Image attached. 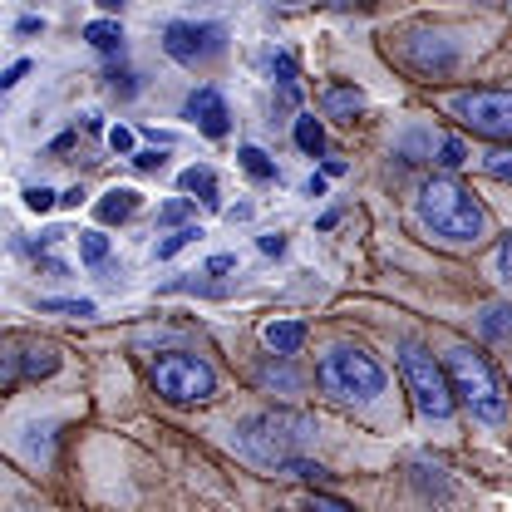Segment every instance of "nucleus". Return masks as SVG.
<instances>
[{
    "instance_id": "f257e3e1",
    "label": "nucleus",
    "mask_w": 512,
    "mask_h": 512,
    "mask_svg": "<svg viewBox=\"0 0 512 512\" xmlns=\"http://www.w3.org/2000/svg\"><path fill=\"white\" fill-rule=\"evenodd\" d=\"M414 217L448 247H478L488 237V207L453 178H429L414 197Z\"/></svg>"
},
{
    "instance_id": "f03ea898",
    "label": "nucleus",
    "mask_w": 512,
    "mask_h": 512,
    "mask_svg": "<svg viewBox=\"0 0 512 512\" xmlns=\"http://www.w3.org/2000/svg\"><path fill=\"white\" fill-rule=\"evenodd\" d=\"M444 375H448L453 399H458L473 419H483V424H503V419H508V394H503V380L493 375L488 355H478V350H468V345H453L444 355Z\"/></svg>"
},
{
    "instance_id": "7ed1b4c3",
    "label": "nucleus",
    "mask_w": 512,
    "mask_h": 512,
    "mask_svg": "<svg viewBox=\"0 0 512 512\" xmlns=\"http://www.w3.org/2000/svg\"><path fill=\"white\" fill-rule=\"evenodd\" d=\"M316 384L335 399V404H370L384 394V365L370 350L355 345H335L330 355H320Z\"/></svg>"
},
{
    "instance_id": "20e7f679",
    "label": "nucleus",
    "mask_w": 512,
    "mask_h": 512,
    "mask_svg": "<svg viewBox=\"0 0 512 512\" xmlns=\"http://www.w3.org/2000/svg\"><path fill=\"white\" fill-rule=\"evenodd\" d=\"M306 434H311V419H301V414H252L237 439L247 448V458L266 463V468H286Z\"/></svg>"
},
{
    "instance_id": "39448f33",
    "label": "nucleus",
    "mask_w": 512,
    "mask_h": 512,
    "mask_svg": "<svg viewBox=\"0 0 512 512\" xmlns=\"http://www.w3.org/2000/svg\"><path fill=\"white\" fill-rule=\"evenodd\" d=\"M153 389L168 399V404H207L217 394V375L202 355H158L153 360Z\"/></svg>"
},
{
    "instance_id": "423d86ee",
    "label": "nucleus",
    "mask_w": 512,
    "mask_h": 512,
    "mask_svg": "<svg viewBox=\"0 0 512 512\" xmlns=\"http://www.w3.org/2000/svg\"><path fill=\"white\" fill-rule=\"evenodd\" d=\"M399 375H404V384H409L419 414H429V419H448V414H453V389H448L444 365H439L424 345L409 340V345L399 350Z\"/></svg>"
},
{
    "instance_id": "0eeeda50",
    "label": "nucleus",
    "mask_w": 512,
    "mask_h": 512,
    "mask_svg": "<svg viewBox=\"0 0 512 512\" xmlns=\"http://www.w3.org/2000/svg\"><path fill=\"white\" fill-rule=\"evenodd\" d=\"M448 114L478 138H512V89H463L448 94Z\"/></svg>"
},
{
    "instance_id": "6e6552de",
    "label": "nucleus",
    "mask_w": 512,
    "mask_h": 512,
    "mask_svg": "<svg viewBox=\"0 0 512 512\" xmlns=\"http://www.w3.org/2000/svg\"><path fill=\"white\" fill-rule=\"evenodd\" d=\"M227 45V30L222 25H197V20H173L163 30V50L173 55L178 64H202L212 55H222Z\"/></svg>"
},
{
    "instance_id": "1a4fd4ad",
    "label": "nucleus",
    "mask_w": 512,
    "mask_h": 512,
    "mask_svg": "<svg viewBox=\"0 0 512 512\" xmlns=\"http://www.w3.org/2000/svg\"><path fill=\"white\" fill-rule=\"evenodd\" d=\"M188 119H192L197 128H202L207 138H222V133L232 128L227 99H222V94H217L212 84H202V89H192V94H188Z\"/></svg>"
},
{
    "instance_id": "9d476101",
    "label": "nucleus",
    "mask_w": 512,
    "mask_h": 512,
    "mask_svg": "<svg viewBox=\"0 0 512 512\" xmlns=\"http://www.w3.org/2000/svg\"><path fill=\"white\" fill-rule=\"evenodd\" d=\"M320 104H325L330 119H355V114L365 109V94H360L355 84H330V89L320 94Z\"/></svg>"
},
{
    "instance_id": "9b49d317",
    "label": "nucleus",
    "mask_w": 512,
    "mask_h": 512,
    "mask_svg": "<svg viewBox=\"0 0 512 512\" xmlns=\"http://www.w3.org/2000/svg\"><path fill=\"white\" fill-rule=\"evenodd\" d=\"M266 345H271L281 360H291V355L306 345V325H301V320H271V325H266Z\"/></svg>"
},
{
    "instance_id": "f8f14e48",
    "label": "nucleus",
    "mask_w": 512,
    "mask_h": 512,
    "mask_svg": "<svg viewBox=\"0 0 512 512\" xmlns=\"http://www.w3.org/2000/svg\"><path fill=\"white\" fill-rule=\"evenodd\" d=\"M138 202H143V197L133 188H114L94 202V217H99V222H128V217L138 212Z\"/></svg>"
},
{
    "instance_id": "ddd939ff",
    "label": "nucleus",
    "mask_w": 512,
    "mask_h": 512,
    "mask_svg": "<svg viewBox=\"0 0 512 512\" xmlns=\"http://www.w3.org/2000/svg\"><path fill=\"white\" fill-rule=\"evenodd\" d=\"M84 40H89L94 50H104V55L124 50V30H119L114 20H89V25H84Z\"/></svg>"
},
{
    "instance_id": "4468645a",
    "label": "nucleus",
    "mask_w": 512,
    "mask_h": 512,
    "mask_svg": "<svg viewBox=\"0 0 512 512\" xmlns=\"http://www.w3.org/2000/svg\"><path fill=\"white\" fill-rule=\"evenodd\" d=\"M20 370H25L30 380H45V375H55V370H60V355H55L50 345H30V350H25V360H20Z\"/></svg>"
},
{
    "instance_id": "2eb2a0df",
    "label": "nucleus",
    "mask_w": 512,
    "mask_h": 512,
    "mask_svg": "<svg viewBox=\"0 0 512 512\" xmlns=\"http://www.w3.org/2000/svg\"><path fill=\"white\" fill-rule=\"evenodd\" d=\"M237 158H242V173H247L252 183H271V178H276V163H271V158H266V153H261L256 143H247V148H242Z\"/></svg>"
},
{
    "instance_id": "dca6fc26",
    "label": "nucleus",
    "mask_w": 512,
    "mask_h": 512,
    "mask_svg": "<svg viewBox=\"0 0 512 512\" xmlns=\"http://www.w3.org/2000/svg\"><path fill=\"white\" fill-rule=\"evenodd\" d=\"M178 188L197 192L202 202H217V178H212V168H188V173L178 178Z\"/></svg>"
},
{
    "instance_id": "f3484780",
    "label": "nucleus",
    "mask_w": 512,
    "mask_h": 512,
    "mask_svg": "<svg viewBox=\"0 0 512 512\" xmlns=\"http://www.w3.org/2000/svg\"><path fill=\"white\" fill-rule=\"evenodd\" d=\"M296 143H301V153H311L316 158L320 148H325V128H320V119H296Z\"/></svg>"
},
{
    "instance_id": "a211bd4d",
    "label": "nucleus",
    "mask_w": 512,
    "mask_h": 512,
    "mask_svg": "<svg viewBox=\"0 0 512 512\" xmlns=\"http://www.w3.org/2000/svg\"><path fill=\"white\" fill-rule=\"evenodd\" d=\"M79 256H84L89 266H104V261H109V237H104V232H79Z\"/></svg>"
},
{
    "instance_id": "6ab92c4d",
    "label": "nucleus",
    "mask_w": 512,
    "mask_h": 512,
    "mask_svg": "<svg viewBox=\"0 0 512 512\" xmlns=\"http://www.w3.org/2000/svg\"><path fill=\"white\" fill-rule=\"evenodd\" d=\"M197 237H202L197 227H178L173 237H163V242H158V261H168V256H178V252H183V247H192Z\"/></svg>"
},
{
    "instance_id": "aec40b11",
    "label": "nucleus",
    "mask_w": 512,
    "mask_h": 512,
    "mask_svg": "<svg viewBox=\"0 0 512 512\" xmlns=\"http://www.w3.org/2000/svg\"><path fill=\"white\" fill-rule=\"evenodd\" d=\"M286 478H306V483H320V478H330L325 473V463H311V458H291L286 468H281Z\"/></svg>"
},
{
    "instance_id": "412c9836",
    "label": "nucleus",
    "mask_w": 512,
    "mask_h": 512,
    "mask_svg": "<svg viewBox=\"0 0 512 512\" xmlns=\"http://www.w3.org/2000/svg\"><path fill=\"white\" fill-rule=\"evenodd\" d=\"M483 168H488L498 183H512V148H493V153L483 158Z\"/></svg>"
},
{
    "instance_id": "4be33fe9",
    "label": "nucleus",
    "mask_w": 512,
    "mask_h": 512,
    "mask_svg": "<svg viewBox=\"0 0 512 512\" xmlns=\"http://www.w3.org/2000/svg\"><path fill=\"white\" fill-rule=\"evenodd\" d=\"M508 330H512V316L503 306H488V311H483V335H488V340H498V335H508Z\"/></svg>"
},
{
    "instance_id": "5701e85b",
    "label": "nucleus",
    "mask_w": 512,
    "mask_h": 512,
    "mask_svg": "<svg viewBox=\"0 0 512 512\" xmlns=\"http://www.w3.org/2000/svg\"><path fill=\"white\" fill-rule=\"evenodd\" d=\"M434 163H444V168H463V163H468V148H463L458 138H444V143H439V158H434Z\"/></svg>"
},
{
    "instance_id": "b1692460",
    "label": "nucleus",
    "mask_w": 512,
    "mask_h": 512,
    "mask_svg": "<svg viewBox=\"0 0 512 512\" xmlns=\"http://www.w3.org/2000/svg\"><path fill=\"white\" fill-rule=\"evenodd\" d=\"M192 217V202H163V207H158V222H163V227H178V222H188Z\"/></svg>"
},
{
    "instance_id": "393cba45",
    "label": "nucleus",
    "mask_w": 512,
    "mask_h": 512,
    "mask_svg": "<svg viewBox=\"0 0 512 512\" xmlns=\"http://www.w3.org/2000/svg\"><path fill=\"white\" fill-rule=\"evenodd\" d=\"M40 311H64V316H94V301H40Z\"/></svg>"
},
{
    "instance_id": "a878e982",
    "label": "nucleus",
    "mask_w": 512,
    "mask_h": 512,
    "mask_svg": "<svg viewBox=\"0 0 512 512\" xmlns=\"http://www.w3.org/2000/svg\"><path fill=\"white\" fill-rule=\"evenodd\" d=\"M261 384H281V389H296V375H291V370H286V365H281V370H276V365H261Z\"/></svg>"
},
{
    "instance_id": "bb28decb",
    "label": "nucleus",
    "mask_w": 512,
    "mask_h": 512,
    "mask_svg": "<svg viewBox=\"0 0 512 512\" xmlns=\"http://www.w3.org/2000/svg\"><path fill=\"white\" fill-rule=\"evenodd\" d=\"M306 512H355L345 498H330V493H316L311 503H306Z\"/></svg>"
},
{
    "instance_id": "cd10ccee",
    "label": "nucleus",
    "mask_w": 512,
    "mask_h": 512,
    "mask_svg": "<svg viewBox=\"0 0 512 512\" xmlns=\"http://www.w3.org/2000/svg\"><path fill=\"white\" fill-rule=\"evenodd\" d=\"M25 207H30V212H50V207H55V192L50 188H25Z\"/></svg>"
},
{
    "instance_id": "c85d7f7f",
    "label": "nucleus",
    "mask_w": 512,
    "mask_h": 512,
    "mask_svg": "<svg viewBox=\"0 0 512 512\" xmlns=\"http://www.w3.org/2000/svg\"><path fill=\"white\" fill-rule=\"evenodd\" d=\"M109 148H114V153H133V128H109Z\"/></svg>"
},
{
    "instance_id": "c756f323",
    "label": "nucleus",
    "mask_w": 512,
    "mask_h": 512,
    "mask_svg": "<svg viewBox=\"0 0 512 512\" xmlns=\"http://www.w3.org/2000/svg\"><path fill=\"white\" fill-rule=\"evenodd\" d=\"M25 74H30V60H15L10 69H5V74H0V89H15V84H20Z\"/></svg>"
},
{
    "instance_id": "7c9ffc66",
    "label": "nucleus",
    "mask_w": 512,
    "mask_h": 512,
    "mask_svg": "<svg viewBox=\"0 0 512 512\" xmlns=\"http://www.w3.org/2000/svg\"><path fill=\"white\" fill-rule=\"evenodd\" d=\"M498 271H503V281L512 286V237H503V247H498Z\"/></svg>"
},
{
    "instance_id": "2f4dec72",
    "label": "nucleus",
    "mask_w": 512,
    "mask_h": 512,
    "mask_svg": "<svg viewBox=\"0 0 512 512\" xmlns=\"http://www.w3.org/2000/svg\"><path fill=\"white\" fill-rule=\"evenodd\" d=\"M256 247H261L266 256H281V252H286V237H281V232H266V237H261Z\"/></svg>"
},
{
    "instance_id": "473e14b6",
    "label": "nucleus",
    "mask_w": 512,
    "mask_h": 512,
    "mask_svg": "<svg viewBox=\"0 0 512 512\" xmlns=\"http://www.w3.org/2000/svg\"><path fill=\"white\" fill-rule=\"evenodd\" d=\"M133 163H138L143 173H158V168H163V158H158V153H133Z\"/></svg>"
},
{
    "instance_id": "72a5a7b5",
    "label": "nucleus",
    "mask_w": 512,
    "mask_h": 512,
    "mask_svg": "<svg viewBox=\"0 0 512 512\" xmlns=\"http://www.w3.org/2000/svg\"><path fill=\"white\" fill-rule=\"evenodd\" d=\"M232 266H237V256H212L207 261V271H232Z\"/></svg>"
}]
</instances>
